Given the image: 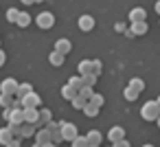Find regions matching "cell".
Wrapping results in <instances>:
<instances>
[{"mask_svg":"<svg viewBox=\"0 0 160 147\" xmlns=\"http://www.w3.org/2000/svg\"><path fill=\"white\" fill-rule=\"evenodd\" d=\"M140 116L145 121H158L160 119V105H158V101H147L142 105V110H140Z\"/></svg>","mask_w":160,"mask_h":147,"instance_id":"obj_1","label":"cell"},{"mask_svg":"<svg viewBox=\"0 0 160 147\" xmlns=\"http://www.w3.org/2000/svg\"><path fill=\"white\" fill-rule=\"evenodd\" d=\"M35 24H38V29H42V31H48V29L55 24V16H53L51 11H42V13H38V18H35Z\"/></svg>","mask_w":160,"mask_h":147,"instance_id":"obj_2","label":"cell"},{"mask_svg":"<svg viewBox=\"0 0 160 147\" xmlns=\"http://www.w3.org/2000/svg\"><path fill=\"white\" fill-rule=\"evenodd\" d=\"M18 88H20V84H18L13 77H7V79L0 81V92H2V94H11V97H16Z\"/></svg>","mask_w":160,"mask_h":147,"instance_id":"obj_3","label":"cell"},{"mask_svg":"<svg viewBox=\"0 0 160 147\" xmlns=\"http://www.w3.org/2000/svg\"><path fill=\"white\" fill-rule=\"evenodd\" d=\"M62 134H64V140H70V143L79 136L77 125L75 123H68V121H62Z\"/></svg>","mask_w":160,"mask_h":147,"instance_id":"obj_4","label":"cell"},{"mask_svg":"<svg viewBox=\"0 0 160 147\" xmlns=\"http://www.w3.org/2000/svg\"><path fill=\"white\" fill-rule=\"evenodd\" d=\"M46 129H48V134H51V140H53L55 145L64 143V134H62V123H55V121H53V123H51V125H48Z\"/></svg>","mask_w":160,"mask_h":147,"instance_id":"obj_5","label":"cell"},{"mask_svg":"<svg viewBox=\"0 0 160 147\" xmlns=\"http://www.w3.org/2000/svg\"><path fill=\"white\" fill-rule=\"evenodd\" d=\"M22 105H24V110H27V108H35V110H40L42 99H40L38 92H31V94H27V97L22 99Z\"/></svg>","mask_w":160,"mask_h":147,"instance_id":"obj_6","label":"cell"},{"mask_svg":"<svg viewBox=\"0 0 160 147\" xmlns=\"http://www.w3.org/2000/svg\"><path fill=\"white\" fill-rule=\"evenodd\" d=\"M55 53H62V55H68L70 51H72V44H70V40H66V38H59L57 42H55V48H53Z\"/></svg>","mask_w":160,"mask_h":147,"instance_id":"obj_7","label":"cell"},{"mask_svg":"<svg viewBox=\"0 0 160 147\" xmlns=\"http://www.w3.org/2000/svg\"><path fill=\"white\" fill-rule=\"evenodd\" d=\"M108 140H112V145L118 143V140H125V129L118 127V125H114V127L108 132Z\"/></svg>","mask_w":160,"mask_h":147,"instance_id":"obj_8","label":"cell"},{"mask_svg":"<svg viewBox=\"0 0 160 147\" xmlns=\"http://www.w3.org/2000/svg\"><path fill=\"white\" fill-rule=\"evenodd\" d=\"M24 121L38 127V123H40V110H35V108H27V110H24Z\"/></svg>","mask_w":160,"mask_h":147,"instance_id":"obj_9","label":"cell"},{"mask_svg":"<svg viewBox=\"0 0 160 147\" xmlns=\"http://www.w3.org/2000/svg\"><path fill=\"white\" fill-rule=\"evenodd\" d=\"M145 33H147V22H134V24H132V29H129L125 35L134 38V35H145Z\"/></svg>","mask_w":160,"mask_h":147,"instance_id":"obj_10","label":"cell"},{"mask_svg":"<svg viewBox=\"0 0 160 147\" xmlns=\"http://www.w3.org/2000/svg\"><path fill=\"white\" fill-rule=\"evenodd\" d=\"M35 143H38V145H42V147H44V145H48V143H53V140H51V134H48V129H46V127H42V129H38V132H35Z\"/></svg>","mask_w":160,"mask_h":147,"instance_id":"obj_11","label":"cell"},{"mask_svg":"<svg viewBox=\"0 0 160 147\" xmlns=\"http://www.w3.org/2000/svg\"><path fill=\"white\" fill-rule=\"evenodd\" d=\"M145 18H147V11L140 9V7H136V9L129 11V22H132V24H134V22H145Z\"/></svg>","mask_w":160,"mask_h":147,"instance_id":"obj_12","label":"cell"},{"mask_svg":"<svg viewBox=\"0 0 160 147\" xmlns=\"http://www.w3.org/2000/svg\"><path fill=\"white\" fill-rule=\"evenodd\" d=\"M86 138H88V143H90V145L99 147V145H101V140H103V134H101L99 129H90V132L86 134Z\"/></svg>","mask_w":160,"mask_h":147,"instance_id":"obj_13","label":"cell"},{"mask_svg":"<svg viewBox=\"0 0 160 147\" xmlns=\"http://www.w3.org/2000/svg\"><path fill=\"white\" fill-rule=\"evenodd\" d=\"M11 138H16L13 134H11V129H9V125H5V127H0V145H9L11 143Z\"/></svg>","mask_w":160,"mask_h":147,"instance_id":"obj_14","label":"cell"},{"mask_svg":"<svg viewBox=\"0 0 160 147\" xmlns=\"http://www.w3.org/2000/svg\"><path fill=\"white\" fill-rule=\"evenodd\" d=\"M31 92H35V90H33V86H31L29 81H24V84H20V88H18V92H16V99H20V101H22V99H24L27 94H31Z\"/></svg>","mask_w":160,"mask_h":147,"instance_id":"obj_15","label":"cell"},{"mask_svg":"<svg viewBox=\"0 0 160 147\" xmlns=\"http://www.w3.org/2000/svg\"><path fill=\"white\" fill-rule=\"evenodd\" d=\"M79 29H81V31H92V29H94V18L81 16V18H79Z\"/></svg>","mask_w":160,"mask_h":147,"instance_id":"obj_16","label":"cell"},{"mask_svg":"<svg viewBox=\"0 0 160 147\" xmlns=\"http://www.w3.org/2000/svg\"><path fill=\"white\" fill-rule=\"evenodd\" d=\"M77 70H79V77H86V75H92V62H90V59H83V62H79V66H77Z\"/></svg>","mask_w":160,"mask_h":147,"instance_id":"obj_17","label":"cell"},{"mask_svg":"<svg viewBox=\"0 0 160 147\" xmlns=\"http://www.w3.org/2000/svg\"><path fill=\"white\" fill-rule=\"evenodd\" d=\"M62 97H64L66 101H70V103H72V99H77V97H79V92H77L75 88H70V86L66 84V86L62 88Z\"/></svg>","mask_w":160,"mask_h":147,"instance_id":"obj_18","label":"cell"},{"mask_svg":"<svg viewBox=\"0 0 160 147\" xmlns=\"http://www.w3.org/2000/svg\"><path fill=\"white\" fill-rule=\"evenodd\" d=\"M31 22H33V16H31V13H27V11H22V13H20V18H18V27H20V29H27Z\"/></svg>","mask_w":160,"mask_h":147,"instance_id":"obj_19","label":"cell"},{"mask_svg":"<svg viewBox=\"0 0 160 147\" xmlns=\"http://www.w3.org/2000/svg\"><path fill=\"white\" fill-rule=\"evenodd\" d=\"M64 59H66V55H62V53H48V62L53 64V66H62L64 64Z\"/></svg>","mask_w":160,"mask_h":147,"instance_id":"obj_20","label":"cell"},{"mask_svg":"<svg viewBox=\"0 0 160 147\" xmlns=\"http://www.w3.org/2000/svg\"><path fill=\"white\" fill-rule=\"evenodd\" d=\"M13 101H16V97H11V94H2L0 92V108H13Z\"/></svg>","mask_w":160,"mask_h":147,"instance_id":"obj_21","label":"cell"},{"mask_svg":"<svg viewBox=\"0 0 160 147\" xmlns=\"http://www.w3.org/2000/svg\"><path fill=\"white\" fill-rule=\"evenodd\" d=\"M35 132H38L35 125H31V123H24L22 125V138H31V136H35Z\"/></svg>","mask_w":160,"mask_h":147,"instance_id":"obj_22","label":"cell"},{"mask_svg":"<svg viewBox=\"0 0 160 147\" xmlns=\"http://www.w3.org/2000/svg\"><path fill=\"white\" fill-rule=\"evenodd\" d=\"M20 9H16V7H11V9H7V20L9 22H13V24H18V18H20Z\"/></svg>","mask_w":160,"mask_h":147,"instance_id":"obj_23","label":"cell"},{"mask_svg":"<svg viewBox=\"0 0 160 147\" xmlns=\"http://www.w3.org/2000/svg\"><path fill=\"white\" fill-rule=\"evenodd\" d=\"M68 86L75 88V90L79 92V90L83 88V77H70V79H68Z\"/></svg>","mask_w":160,"mask_h":147,"instance_id":"obj_24","label":"cell"},{"mask_svg":"<svg viewBox=\"0 0 160 147\" xmlns=\"http://www.w3.org/2000/svg\"><path fill=\"white\" fill-rule=\"evenodd\" d=\"M129 88H134L136 92H140V90H145V81H142V79H138V77H134V79L129 81Z\"/></svg>","mask_w":160,"mask_h":147,"instance_id":"obj_25","label":"cell"},{"mask_svg":"<svg viewBox=\"0 0 160 147\" xmlns=\"http://www.w3.org/2000/svg\"><path fill=\"white\" fill-rule=\"evenodd\" d=\"M99 110H101V108H97V105L88 103V105L83 108V114H86V116H97V114H99Z\"/></svg>","mask_w":160,"mask_h":147,"instance_id":"obj_26","label":"cell"},{"mask_svg":"<svg viewBox=\"0 0 160 147\" xmlns=\"http://www.w3.org/2000/svg\"><path fill=\"white\" fill-rule=\"evenodd\" d=\"M70 145H72V147H90V143H88V138H86V136H77Z\"/></svg>","mask_w":160,"mask_h":147,"instance_id":"obj_27","label":"cell"},{"mask_svg":"<svg viewBox=\"0 0 160 147\" xmlns=\"http://www.w3.org/2000/svg\"><path fill=\"white\" fill-rule=\"evenodd\" d=\"M79 97H83L86 101H90V99L94 97V90H92V88H86V86H83V88L79 90Z\"/></svg>","mask_w":160,"mask_h":147,"instance_id":"obj_28","label":"cell"},{"mask_svg":"<svg viewBox=\"0 0 160 147\" xmlns=\"http://www.w3.org/2000/svg\"><path fill=\"white\" fill-rule=\"evenodd\" d=\"M123 94H125V99H127V101H136V99H138V92H136L134 88H129V86L125 88V92H123Z\"/></svg>","mask_w":160,"mask_h":147,"instance_id":"obj_29","label":"cell"},{"mask_svg":"<svg viewBox=\"0 0 160 147\" xmlns=\"http://www.w3.org/2000/svg\"><path fill=\"white\" fill-rule=\"evenodd\" d=\"M94 84H97V75H86L83 77V86L86 88H94Z\"/></svg>","mask_w":160,"mask_h":147,"instance_id":"obj_30","label":"cell"},{"mask_svg":"<svg viewBox=\"0 0 160 147\" xmlns=\"http://www.w3.org/2000/svg\"><path fill=\"white\" fill-rule=\"evenodd\" d=\"M88 105V101L83 99V97H77V99H72V108H77V110H83Z\"/></svg>","mask_w":160,"mask_h":147,"instance_id":"obj_31","label":"cell"},{"mask_svg":"<svg viewBox=\"0 0 160 147\" xmlns=\"http://www.w3.org/2000/svg\"><path fill=\"white\" fill-rule=\"evenodd\" d=\"M101 70H103V64L99 62V59H92V75H101Z\"/></svg>","mask_w":160,"mask_h":147,"instance_id":"obj_32","label":"cell"},{"mask_svg":"<svg viewBox=\"0 0 160 147\" xmlns=\"http://www.w3.org/2000/svg\"><path fill=\"white\" fill-rule=\"evenodd\" d=\"M88 103H92V105H97V108H101V105H103V97L94 92V97H92V99H90Z\"/></svg>","mask_w":160,"mask_h":147,"instance_id":"obj_33","label":"cell"},{"mask_svg":"<svg viewBox=\"0 0 160 147\" xmlns=\"http://www.w3.org/2000/svg\"><path fill=\"white\" fill-rule=\"evenodd\" d=\"M11 114H13V108H5V110H2V119H5L7 123L11 121Z\"/></svg>","mask_w":160,"mask_h":147,"instance_id":"obj_34","label":"cell"},{"mask_svg":"<svg viewBox=\"0 0 160 147\" xmlns=\"http://www.w3.org/2000/svg\"><path fill=\"white\" fill-rule=\"evenodd\" d=\"M22 140H24V138H20V136H16V138H11V143H9L7 147H22Z\"/></svg>","mask_w":160,"mask_h":147,"instance_id":"obj_35","label":"cell"},{"mask_svg":"<svg viewBox=\"0 0 160 147\" xmlns=\"http://www.w3.org/2000/svg\"><path fill=\"white\" fill-rule=\"evenodd\" d=\"M114 29H116L118 33H127V27H125L123 22H116V24H114Z\"/></svg>","mask_w":160,"mask_h":147,"instance_id":"obj_36","label":"cell"},{"mask_svg":"<svg viewBox=\"0 0 160 147\" xmlns=\"http://www.w3.org/2000/svg\"><path fill=\"white\" fill-rule=\"evenodd\" d=\"M5 62H7V55H5V51H0V68L5 66Z\"/></svg>","mask_w":160,"mask_h":147,"instance_id":"obj_37","label":"cell"},{"mask_svg":"<svg viewBox=\"0 0 160 147\" xmlns=\"http://www.w3.org/2000/svg\"><path fill=\"white\" fill-rule=\"evenodd\" d=\"M112 147H129V143H127V140H118V143H114Z\"/></svg>","mask_w":160,"mask_h":147,"instance_id":"obj_38","label":"cell"},{"mask_svg":"<svg viewBox=\"0 0 160 147\" xmlns=\"http://www.w3.org/2000/svg\"><path fill=\"white\" fill-rule=\"evenodd\" d=\"M22 3H24V5H33V3H35V0H22Z\"/></svg>","mask_w":160,"mask_h":147,"instance_id":"obj_39","label":"cell"},{"mask_svg":"<svg viewBox=\"0 0 160 147\" xmlns=\"http://www.w3.org/2000/svg\"><path fill=\"white\" fill-rule=\"evenodd\" d=\"M156 11L160 13V0H158V3H156Z\"/></svg>","mask_w":160,"mask_h":147,"instance_id":"obj_40","label":"cell"},{"mask_svg":"<svg viewBox=\"0 0 160 147\" xmlns=\"http://www.w3.org/2000/svg\"><path fill=\"white\" fill-rule=\"evenodd\" d=\"M44 147H57V145H55V143H48V145H44Z\"/></svg>","mask_w":160,"mask_h":147,"instance_id":"obj_41","label":"cell"},{"mask_svg":"<svg viewBox=\"0 0 160 147\" xmlns=\"http://www.w3.org/2000/svg\"><path fill=\"white\" fill-rule=\"evenodd\" d=\"M33 147H42V145H38V143H33Z\"/></svg>","mask_w":160,"mask_h":147,"instance_id":"obj_42","label":"cell"},{"mask_svg":"<svg viewBox=\"0 0 160 147\" xmlns=\"http://www.w3.org/2000/svg\"><path fill=\"white\" fill-rule=\"evenodd\" d=\"M156 101H158V105H160V97H158V99H156Z\"/></svg>","mask_w":160,"mask_h":147,"instance_id":"obj_43","label":"cell"},{"mask_svg":"<svg viewBox=\"0 0 160 147\" xmlns=\"http://www.w3.org/2000/svg\"><path fill=\"white\" fill-rule=\"evenodd\" d=\"M142 147H153V145H142Z\"/></svg>","mask_w":160,"mask_h":147,"instance_id":"obj_44","label":"cell"},{"mask_svg":"<svg viewBox=\"0 0 160 147\" xmlns=\"http://www.w3.org/2000/svg\"><path fill=\"white\" fill-rule=\"evenodd\" d=\"M35 3H44V0H35Z\"/></svg>","mask_w":160,"mask_h":147,"instance_id":"obj_45","label":"cell"},{"mask_svg":"<svg viewBox=\"0 0 160 147\" xmlns=\"http://www.w3.org/2000/svg\"><path fill=\"white\" fill-rule=\"evenodd\" d=\"M0 51H2V44H0Z\"/></svg>","mask_w":160,"mask_h":147,"instance_id":"obj_46","label":"cell"},{"mask_svg":"<svg viewBox=\"0 0 160 147\" xmlns=\"http://www.w3.org/2000/svg\"><path fill=\"white\" fill-rule=\"evenodd\" d=\"M158 125H160V119H158Z\"/></svg>","mask_w":160,"mask_h":147,"instance_id":"obj_47","label":"cell"},{"mask_svg":"<svg viewBox=\"0 0 160 147\" xmlns=\"http://www.w3.org/2000/svg\"><path fill=\"white\" fill-rule=\"evenodd\" d=\"M90 147H94V145H90Z\"/></svg>","mask_w":160,"mask_h":147,"instance_id":"obj_48","label":"cell"}]
</instances>
